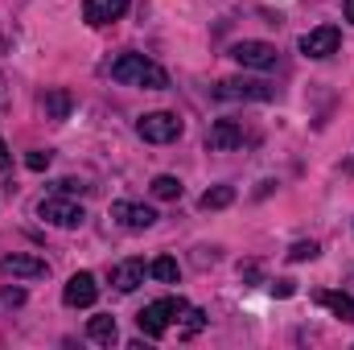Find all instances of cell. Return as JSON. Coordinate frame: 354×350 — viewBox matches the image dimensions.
Listing matches in <instances>:
<instances>
[{
    "instance_id": "52a82bcc",
    "label": "cell",
    "mask_w": 354,
    "mask_h": 350,
    "mask_svg": "<svg viewBox=\"0 0 354 350\" xmlns=\"http://www.w3.org/2000/svg\"><path fill=\"white\" fill-rule=\"evenodd\" d=\"M214 95L218 99H243V103H264V99H272V87L268 83H256V79H223L218 87H214Z\"/></svg>"
},
{
    "instance_id": "7402d4cb",
    "label": "cell",
    "mask_w": 354,
    "mask_h": 350,
    "mask_svg": "<svg viewBox=\"0 0 354 350\" xmlns=\"http://www.w3.org/2000/svg\"><path fill=\"white\" fill-rule=\"evenodd\" d=\"M185 317H189V322H185V338H189V334H198V330H202V317H206V313H198V309H185Z\"/></svg>"
},
{
    "instance_id": "5b68a950",
    "label": "cell",
    "mask_w": 354,
    "mask_h": 350,
    "mask_svg": "<svg viewBox=\"0 0 354 350\" xmlns=\"http://www.w3.org/2000/svg\"><path fill=\"white\" fill-rule=\"evenodd\" d=\"M231 58L239 66H248V71H272L276 66V46L272 42H235Z\"/></svg>"
},
{
    "instance_id": "ffe728a7",
    "label": "cell",
    "mask_w": 354,
    "mask_h": 350,
    "mask_svg": "<svg viewBox=\"0 0 354 350\" xmlns=\"http://www.w3.org/2000/svg\"><path fill=\"white\" fill-rule=\"evenodd\" d=\"M313 256H317V243L313 239H301V243L288 248V260H313Z\"/></svg>"
},
{
    "instance_id": "9a60e30c",
    "label": "cell",
    "mask_w": 354,
    "mask_h": 350,
    "mask_svg": "<svg viewBox=\"0 0 354 350\" xmlns=\"http://www.w3.org/2000/svg\"><path fill=\"white\" fill-rule=\"evenodd\" d=\"M41 103H46V116H50V120H66V116H71V107H75V99H71V91H46V99H41Z\"/></svg>"
},
{
    "instance_id": "484cf974",
    "label": "cell",
    "mask_w": 354,
    "mask_h": 350,
    "mask_svg": "<svg viewBox=\"0 0 354 350\" xmlns=\"http://www.w3.org/2000/svg\"><path fill=\"white\" fill-rule=\"evenodd\" d=\"M8 165H12V157H8V145L0 140V169H8Z\"/></svg>"
},
{
    "instance_id": "4316f807",
    "label": "cell",
    "mask_w": 354,
    "mask_h": 350,
    "mask_svg": "<svg viewBox=\"0 0 354 350\" xmlns=\"http://www.w3.org/2000/svg\"><path fill=\"white\" fill-rule=\"evenodd\" d=\"M346 21H354V0H346Z\"/></svg>"
},
{
    "instance_id": "d6986e66",
    "label": "cell",
    "mask_w": 354,
    "mask_h": 350,
    "mask_svg": "<svg viewBox=\"0 0 354 350\" xmlns=\"http://www.w3.org/2000/svg\"><path fill=\"white\" fill-rule=\"evenodd\" d=\"M149 276H157L161 284H174V280H177V260H174V256L153 260V264H149Z\"/></svg>"
},
{
    "instance_id": "9c48e42d",
    "label": "cell",
    "mask_w": 354,
    "mask_h": 350,
    "mask_svg": "<svg viewBox=\"0 0 354 350\" xmlns=\"http://www.w3.org/2000/svg\"><path fill=\"white\" fill-rule=\"evenodd\" d=\"M95 297H99V284H95L91 272H75V276L66 280V288H62V301H66L71 309H87V305H95Z\"/></svg>"
},
{
    "instance_id": "d4e9b609",
    "label": "cell",
    "mask_w": 354,
    "mask_h": 350,
    "mask_svg": "<svg viewBox=\"0 0 354 350\" xmlns=\"http://www.w3.org/2000/svg\"><path fill=\"white\" fill-rule=\"evenodd\" d=\"M21 301H25V293H21V288H8V293H4V305H21Z\"/></svg>"
},
{
    "instance_id": "8992f818",
    "label": "cell",
    "mask_w": 354,
    "mask_h": 350,
    "mask_svg": "<svg viewBox=\"0 0 354 350\" xmlns=\"http://www.w3.org/2000/svg\"><path fill=\"white\" fill-rule=\"evenodd\" d=\"M338 46H342V33H338L334 25L309 29V33L301 37V54H305V58H330V54H338Z\"/></svg>"
},
{
    "instance_id": "2e32d148",
    "label": "cell",
    "mask_w": 354,
    "mask_h": 350,
    "mask_svg": "<svg viewBox=\"0 0 354 350\" xmlns=\"http://www.w3.org/2000/svg\"><path fill=\"white\" fill-rule=\"evenodd\" d=\"M87 334H91V342H99V347H111V342H115V317H111V313H99V317H91Z\"/></svg>"
},
{
    "instance_id": "6da1fadb",
    "label": "cell",
    "mask_w": 354,
    "mask_h": 350,
    "mask_svg": "<svg viewBox=\"0 0 354 350\" xmlns=\"http://www.w3.org/2000/svg\"><path fill=\"white\" fill-rule=\"evenodd\" d=\"M111 79H115V83H128V87H145V91H165L169 87V75H165L157 62H149L145 54H120V58L111 62Z\"/></svg>"
},
{
    "instance_id": "277c9868",
    "label": "cell",
    "mask_w": 354,
    "mask_h": 350,
    "mask_svg": "<svg viewBox=\"0 0 354 350\" xmlns=\"http://www.w3.org/2000/svg\"><path fill=\"white\" fill-rule=\"evenodd\" d=\"M136 132L149 145H174L177 136H181V120H177L174 111H149V116H140Z\"/></svg>"
},
{
    "instance_id": "cb8c5ba5",
    "label": "cell",
    "mask_w": 354,
    "mask_h": 350,
    "mask_svg": "<svg viewBox=\"0 0 354 350\" xmlns=\"http://www.w3.org/2000/svg\"><path fill=\"white\" fill-rule=\"evenodd\" d=\"M272 293H276V297H292L297 288H292V280H276V284H272Z\"/></svg>"
},
{
    "instance_id": "e0dca14e",
    "label": "cell",
    "mask_w": 354,
    "mask_h": 350,
    "mask_svg": "<svg viewBox=\"0 0 354 350\" xmlns=\"http://www.w3.org/2000/svg\"><path fill=\"white\" fill-rule=\"evenodd\" d=\"M231 202H235V185H214V190L202 194V210H223Z\"/></svg>"
},
{
    "instance_id": "44dd1931",
    "label": "cell",
    "mask_w": 354,
    "mask_h": 350,
    "mask_svg": "<svg viewBox=\"0 0 354 350\" xmlns=\"http://www.w3.org/2000/svg\"><path fill=\"white\" fill-rule=\"evenodd\" d=\"M25 165H29L33 174H41V169H50V153H29V157H25Z\"/></svg>"
},
{
    "instance_id": "ba28073f",
    "label": "cell",
    "mask_w": 354,
    "mask_h": 350,
    "mask_svg": "<svg viewBox=\"0 0 354 350\" xmlns=\"http://www.w3.org/2000/svg\"><path fill=\"white\" fill-rule=\"evenodd\" d=\"M243 140H248V132H243L239 120H218V124H210V132H206V149H214V153L239 149Z\"/></svg>"
},
{
    "instance_id": "5bb4252c",
    "label": "cell",
    "mask_w": 354,
    "mask_h": 350,
    "mask_svg": "<svg viewBox=\"0 0 354 350\" xmlns=\"http://www.w3.org/2000/svg\"><path fill=\"white\" fill-rule=\"evenodd\" d=\"M313 301H317V305H326L334 317H342V322H354V297H351V293H334V288H322V293H313Z\"/></svg>"
},
{
    "instance_id": "ac0fdd59",
    "label": "cell",
    "mask_w": 354,
    "mask_h": 350,
    "mask_svg": "<svg viewBox=\"0 0 354 350\" xmlns=\"http://www.w3.org/2000/svg\"><path fill=\"white\" fill-rule=\"evenodd\" d=\"M153 194H157V198H165V202H174V198H181V181H177L174 174L153 177Z\"/></svg>"
},
{
    "instance_id": "8fae6325",
    "label": "cell",
    "mask_w": 354,
    "mask_h": 350,
    "mask_svg": "<svg viewBox=\"0 0 354 350\" xmlns=\"http://www.w3.org/2000/svg\"><path fill=\"white\" fill-rule=\"evenodd\" d=\"M0 272H4V276H17V280H41V276L50 272V264L37 260V256H21V252H12V256L0 260Z\"/></svg>"
},
{
    "instance_id": "7a4b0ae2",
    "label": "cell",
    "mask_w": 354,
    "mask_h": 350,
    "mask_svg": "<svg viewBox=\"0 0 354 350\" xmlns=\"http://www.w3.org/2000/svg\"><path fill=\"white\" fill-rule=\"evenodd\" d=\"M189 305L181 301V297H161V301H153V305H145L140 313H136V326H140V334H149V338H161L169 326H174L177 317L185 313Z\"/></svg>"
},
{
    "instance_id": "4fadbf2b",
    "label": "cell",
    "mask_w": 354,
    "mask_h": 350,
    "mask_svg": "<svg viewBox=\"0 0 354 350\" xmlns=\"http://www.w3.org/2000/svg\"><path fill=\"white\" fill-rule=\"evenodd\" d=\"M145 260H124L111 268V284H115V293H136L140 284H145Z\"/></svg>"
},
{
    "instance_id": "30bf717a",
    "label": "cell",
    "mask_w": 354,
    "mask_h": 350,
    "mask_svg": "<svg viewBox=\"0 0 354 350\" xmlns=\"http://www.w3.org/2000/svg\"><path fill=\"white\" fill-rule=\"evenodd\" d=\"M111 219H120L128 231H149V227L157 223V210L145 206V202H115V206H111Z\"/></svg>"
},
{
    "instance_id": "7c38bea8",
    "label": "cell",
    "mask_w": 354,
    "mask_h": 350,
    "mask_svg": "<svg viewBox=\"0 0 354 350\" xmlns=\"http://www.w3.org/2000/svg\"><path fill=\"white\" fill-rule=\"evenodd\" d=\"M128 4L132 0H83V17H87V25H111L128 12Z\"/></svg>"
},
{
    "instance_id": "603a6c76",
    "label": "cell",
    "mask_w": 354,
    "mask_h": 350,
    "mask_svg": "<svg viewBox=\"0 0 354 350\" xmlns=\"http://www.w3.org/2000/svg\"><path fill=\"white\" fill-rule=\"evenodd\" d=\"M239 276L243 280H260V264H239Z\"/></svg>"
},
{
    "instance_id": "3957f363",
    "label": "cell",
    "mask_w": 354,
    "mask_h": 350,
    "mask_svg": "<svg viewBox=\"0 0 354 350\" xmlns=\"http://www.w3.org/2000/svg\"><path fill=\"white\" fill-rule=\"evenodd\" d=\"M37 214L50 223V227H83V206L71 198V194H50V198H41V206H37Z\"/></svg>"
}]
</instances>
